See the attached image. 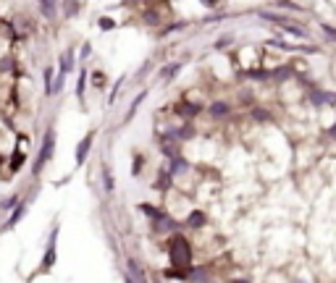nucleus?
Here are the masks:
<instances>
[{
  "instance_id": "obj_1",
  "label": "nucleus",
  "mask_w": 336,
  "mask_h": 283,
  "mask_svg": "<svg viewBox=\"0 0 336 283\" xmlns=\"http://www.w3.org/2000/svg\"><path fill=\"white\" fill-rule=\"evenodd\" d=\"M168 255H171V262L176 267H189V244L181 239V236H176V239L171 241Z\"/></svg>"
},
{
  "instance_id": "obj_2",
  "label": "nucleus",
  "mask_w": 336,
  "mask_h": 283,
  "mask_svg": "<svg viewBox=\"0 0 336 283\" xmlns=\"http://www.w3.org/2000/svg\"><path fill=\"white\" fill-rule=\"evenodd\" d=\"M53 150H56V131H50L45 134V142H42V150H40V155H37V163H34V173H40L42 171V165L50 160V155H53Z\"/></svg>"
},
{
  "instance_id": "obj_3",
  "label": "nucleus",
  "mask_w": 336,
  "mask_h": 283,
  "mask_svg": "<svg viewBox=\"0 0 336 283\" xmlns=\"http://www.w3.org/2000/svg\"><path fill=\"white\" fill-rule=\"evenodd\" d=\"M92 139H95V131H89L79 142V147H76V165H82L84 160H87V152H89V147H92Z\"/></svg>"
},
{
  "instance_id": "obj_4",
  "label": "nucleus",
  "mask_w": 336,
  "mask_h": 283,
  "mask_svg": "<svg viewBox=\"0 0 336 283\" xmlns=\"http://www.w3.org/2000/svg\"><path fill=\"white\" fill-rule=\"evenodd\" d=\"M56 233H53V239H50V247H48V255H45V259H42V270L48 273L50 267H53V262H56Z\"/></svg>"
},
{
  "instance_id": "obj_5",
  "label": "nucleus",
  "mask_w": 336,
  "mask_h": 283,
  "mask_svg": "<svg viewBox=\"0 0 336 283\" xmlns=\"http://www.w3.org/2000/svg\"><path fill=\"white\" fill-rule=\"evenodd\" d=\"M187 223L192 228H200V226H205V215H202V212H192V215L187 218Z\"/></svg>"
},
{
  "instance_id": "obj_6",
  "label": "nucleus",
  "mask_w": 336,
  "mask_h": 283,
  "mask_svg": "<svg viewBox=\"0 0 336 283\" xmlns=\"http://www.w3.org/2000/svg\"><path fill=\"white\" fill-rule=\"evenodd\" d=\"M228 113V105L226 103H213L210 105V116H226Z\"/></svg>"
},
{
  "instance_id": "obj_7",
  "label": "nucleus",
  "mask_w": 336,
  "mask_h": 283,
  "mask_svg": "<svg viewBox=\"0 0 336 283\" xmlns=\"http://www.w3.org/2000/svg\"><path fill=\"white\" fill-rule=\"evenodd\" d=\"M71 66H74V58H71V52H66V55H63V60H60V74H68V71H71Z\"/></svg>"
},
{
  "instance_id": "obj_8",
  "label": "nucleus",
  "mask_w": 336,
  "mask_h": 283,
  "mask_svg": "<svg viewBox=\"0 0 336 283\" xmlns=\"http://www.w3.org/2000/svg\"><path fill=\"white\" fill-rule=\"evenodd\" d=\"M181 68V63H171V66H166L163 71H160V76H163V79H173V74H176Z\"/></svg>"
},
{
  "instance_id": "obj_9",
  "label": "nucleus",
  "mask_w": 336,
  "mask_h": 283,
  "mask_svg": "<svg viewBox=\"0 0 336 283\" xmlns=\"http://www.w3.org/2000/svg\"><path fill=\"white\" fill-rule=\"evenodd\" d=\"M334 100V95H315V92H312V105H323V103H331Z\"/></svg>"
},
{
  "instance_id": "obj_10",
  "label": "nucleus",
  "mask_w": 336,
  "mask_h": 283,
  "mask_svg": "<svg viewBox=\"0 0 336 283\" xmlns=\"http://www.w3.org/2000/svg\"><path fill=\"white\" fill-rule=\"evenodd\" d=\"M187 163H184V157H173V163H171V173H179V171H184Z\"/></svg>"
},
{
  "instance_id": "obj_11",
  "label": "nucleus",
  "mask_w": 336,
  "mask_h": 283,
  "mask_svg": "<svg viewBox=\"0 0 336 283\" xmlns=\"http://www.w3.org/2000/svg\"><path fill=\"white\" fill-rule=\"evenodd\" d=\"M45 92H53V68H48V71H45Z\"/></svg>"
},
{
  "instance_id": "obj_12",
  "label": "nucleus",
  "mask_w": 336,
  "mask_h": 283,
  "mask_svg": "<svg viewBox=\"0 0 336 283\" xmlns=\"http://www.w3.org/2000/svg\"><path fill=\"white\" fill-rule=\"evenodd\" d=\"M140 210H142V212H147V215H150V218H155V220H160V218H163V215H160V212H158L155 207H150V205H142Z\"/></svg>"
},
{
  "instance_id": "obj_13",
  "label": "nucleus",
  "mask_w": 336,
  "mask_h": 283,
  "mask_svg": "<svg viewBox=\"0 0 336 283\" xmlns=\"http://www.w3.org/2000/svg\"><path fill=\"white\" fill-rule=\"evenodd\" d=\"M40 8L45 11V16H53V13H56V5H53V3H42Z\"/></svg>"
},
{
  "instance_id": "obj_14",
  "label": "nucleus",
  "mask_w": 336,
  "mask_h": 283,
  "mask_svg": "<svg viewBox=\"0 0 336 283\" xmlns=\"http://www.w3.org/2000/svg\"><path fill=\"white\" fill-rule=\"evenodd\" d=\"M21 215H24V207H19V210H16V212H13V218H11V220H8V223H11V226H16V220H19V218H21Z\"/></svg>"
},
{
  "instance_id": "obj_15",
  "label": "nucleus",
  "mask_w": 336,
  "mask_h": 283,
  "mask_svg": "<svg viewBox=\"0 0 336 283\" xmlns=\"http://www.w3.org/2000/svg\"><path fill=\"white\" fill-rule=\"evenodd\" d=\"M252 116H255V118H260V121H268V118H271L265 110H255V113H252Z\"/></svg>"
},
{
  "instance_id": "obj_16",
  "label": "nucleus",
  "mask_w": 336,
  "mask_h": 283,
  "mask_svg": "<svg viewBox=\"0 0 336 283\" xmlns=\"http://www.w3.org/2000/svg\"><path fill=\"white\" fill-rule=\"evenodd\" d=\"M323 29L328 32V37H331V40H336V29L334 26H328V24H323Z\"/></svg>"
},
{
  "instance_id": "obj_17",
  "label": "nucleus",
  "mask_w": 336,
  "mask_h": 283,
  "mask_svg": "<svg viewBox=\"0 0 336 283\" xmlns=\"http://www.w3.org/2000/svg\"><path fill=\"white\" fill-rule=\"evenodd\" d=\"M16 202H19V197H11V200H5V202H3V207H13Z\"/></svg>"
},
{
  "instance_id": "obj_18",
  "label": "nucleus",
  "mask_w": 336,
  "mask_h": 283,
  "mask_svg": "<svg viewBox=\"0 0 336 283\" xmlns=\"http://www.w3.org/2000/svg\"><path fill=\"white\" fill-rule=\"evenodd\" d=\"M84 76H87V74H82V79H79V89H76V92H79V97L84 95V81H87V79H84Z\"/></svg>"
},
{
  "instance_id": "obj_19",
  "label": "nucleus",
  "mask_w": 336,
  "mask_h": 283,
  "mask_svg": "<svg viewBox=\"0 0 336 283\" xmlns=\"http://www.w3.org/2000/svg\"><path fill=\"white\" fill-rule=\"evenodd\" d=\"M100 26H103V29H111V26H113V21H111V19H103V21H100Z\"/></svg>"
},
{
  "instance_id": "obj_20",
  "label": "nucleus",
  "mask_w": 336,
  "mask_h": 283,
  "mask_svg": "<svg viewBox=\"0 0 336 283\" xmlns=\"http://www.w3.org/2000/svg\"><path fill=\"white\" fill-rule=\"evenodd\" d=\"M236 283H247V281H236Z\"/></svg>"
}]
</instances>
